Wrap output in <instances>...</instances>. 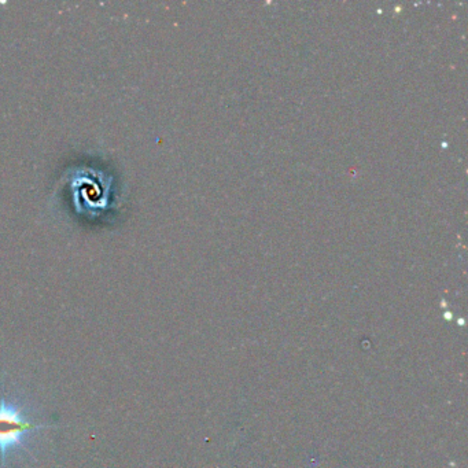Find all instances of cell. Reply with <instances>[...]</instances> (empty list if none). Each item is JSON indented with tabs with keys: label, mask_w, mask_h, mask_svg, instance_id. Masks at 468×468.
Returning a JSON list of instances; mask_svg holds the SVG:
<instances>
[{
	"label": "cell",
	"mask_w": 468,
	"mask_h": 468,
	"mask_svg": "<svg viewBox=\"0 0 468 468\" xmlns=\"http://www.w3.org/2000/svg\"><path fill=\"white\" fill-rule=\"evenodd\" d=\"M36 428L37 426L28 421L21 412L8 406H0V452L15 446L28 430Z\"/></svg>",
	"instance_id": "6da1fadb"
}]
</instances>
